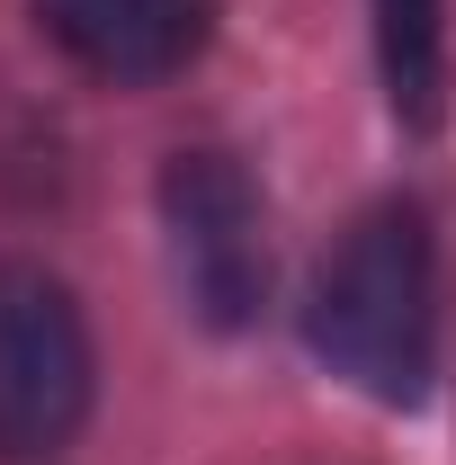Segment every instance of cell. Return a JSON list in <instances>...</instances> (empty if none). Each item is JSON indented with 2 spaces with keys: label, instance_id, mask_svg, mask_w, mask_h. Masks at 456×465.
<instances>
[{
  "label": "cell",
  "instance_id": "7a4b0ae2",
  "mask_svg": "<svg viewBox=\"0 0 456 465\" xmlns=\"http://www.w3.org/2000/svg\"><path fill=\"white\" fill-rule=\"evenodd\" d=\"M90 420V322L55 269L0 260V465L72 448Z\"/></svg>",
  "mask_w": 456,
  "mask_h": 465
},
{
  "label": "cell",
  "instance_id": "5b68a950",
  "mask_svg": "<svg viewBox=\"0 0 456 465\" xmlns=\"http://www.w3.org/2000/svg\"><path fill=\"white\" fill-rule=\"evenodd\" d=\"M376 63L394 116L430 134L448 108V0H376Z\"/></svg>",
  "mask_w": 456,
  "mask_h": 465
},
{
  "label": "cell",
  "instance_id": "6da1fadb",
  "mask_svg": "<svg viewBox=\"0 0 456 465\" xmlns=\"http://www.w3.org/2000/svg\"><path fill=\"white\" fill-rule=\"evenodd\" d=\"M304 341L376 403H421L439 376V242L421 206H367L313 278Z\"/></svg>",
  "mask_w": 456,
  "mask_h": 465
},
{
  "label": "cell",
  "instance_id": "277c9868",
  "mask_svg": "<svg viewBox=\"0 0 456 465\" xmlns=\"http://www.w3.org/2000/svg\"><path fill=\"white\" fill-rule=\"evenodd\" d=\"M36 27L81 72H99L116 90H144V81H171L206 54L215 0H36Z\"/></svg>",
  "mask_w": 456,
  "mask_h": 465
},
{
  "label": "cell",
  "instance_id": "3957f363",
  "mask_svg": "<svg viewBox=\"0 0 456 465\" xmlns=\"http://www.w3.org/2000/svg\"><path fill=\"white\" fill-rule=\"evenodd\" d=\"M162 232H171V269L197 322L242 331L269 295V232H260V188L242 179L233 153H179L162 171Z\"/></svg>",
  "mask_w": 456,
  "mask_h": 465
}]
</instances>
